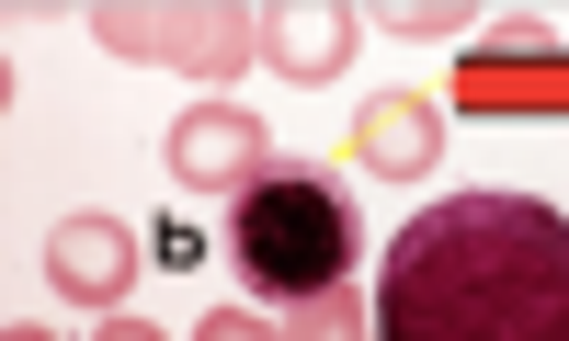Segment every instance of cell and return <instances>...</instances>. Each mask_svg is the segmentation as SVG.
<instances>
[{
	"label": "cell",
	"instance_id": "1",
	"mask_svg": "<svg viewBox=\"0 0 569 341\" xmlns=\"http://www.w3.org/2000/svg\"><path fill=\"white\" fill-rule=\"evenodd\" d=\"M376 341H569V217L536 193H445L376 262Z\"/></svg>",
	"mask_w": 569,
	"mask_h": 341
},
{
	"label": "cell",
	"instance_id": "2",
	"mask_svg": "<svg viewBox=\"0 0 569 341\" xmlns=\"http://www.w3.org/2000/svg\"><path fill=\"white\" fill-rule=\"evenodd\" d=\"M228 262H240L251 297H330L353 262H365V217H353V182L342 171H308V160H273L228 193Z\"/></svg>",
	"mask_w": 569,
	"mask_h": 341
}]
</instances>
